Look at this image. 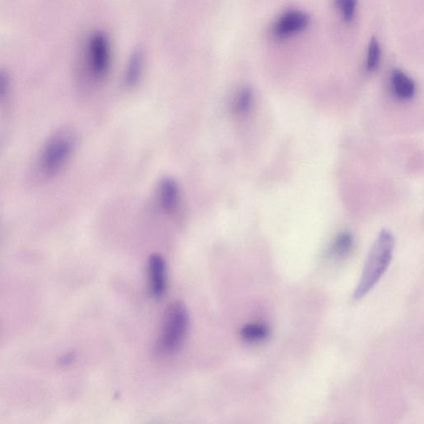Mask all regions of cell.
Here are the masks:
<instances>
[{
  "mask_svg": "<svg viewBox=\"0 0 424 424\" xmlns=\"http://www.w3.org/2000/svg\"><path fill=\"white\" fill-rule=\"evenodd\" d=\"M76 145L73 131L61 129L51 135L42 146L35 166L38 181L44 182L59 175L69 163Z\"/></svg>",
  "mask_w": 424,
  "mask_h": 424,
  "instance_id": "cell-1",
  "label": "cell"
},
{
  "mask_svg": "<svg viewBox=\"0 0 424 424\" xmlns=\"http://www.w3.org/2000/svg\"><path fill=\"white\" fill-rule=\"evenodd\" d=\"M396 240L391 232L383 230L373 244L364 264L360 283L354 292L355 301L362 299L383 276L391 262Z\"/></svg>",
  "mask_w": 424,
  "mask_h": 424,
  "instance_id": "cell-2",
  "label": "cell"
},
{
  "mask_svg": "<svg viewBox=\"0 0 424 424\" xmlns=\"http://www.w3.org/2000/svg\"><path fill=\"white\" fill-rule=\"evenodd\" d=\"M188 326L189 315L185 305L182 302H175L168 306L159 342L161 353L170 354L179 349Z\"/></svg>",
  "mask_w": 424,
  "mask_h": 424,
  "instance_id": "cell-3",
  "label": "cell"
},
{
  "mask_svg": "<svg viewBox=\"0 0 424 424\" xmlns=\"http://www.w3.org/2000/svg\"><path fill=\"white\" fill-rule=\"evenodd\" d=\"M87 53L91 74L96 78H103L107 75L112 62V51L107 36L101 32L93 33L87 42Z\"/></svg>",
  "mask_w": 424,
  "mask_h": 424,
  "instance_id": "cell-4",
  "label": "cell"
},
{
  "mask_svg": "<svg viewBox=\"0 0 424 424\" xmlns=\"http://www.w3.org/2000/svg\"><path fill=\"white\" fill-rule=\"evenodd\" d=\"M309 21V16L303 11H288L275 22L273 35L279 39L298 35L308 28Z\"/></svg>",
  "mask_w": 424,
  "mask_h": 424,
  "instance_id": "cell-5",
  "label": "cell"
},
{
  "mask_svg": "<svg viewBox=\"0 0 424 424\" xmlns=\"http://www.w3.org/2000/svg\"><path fill=\"white\" fill-rule=\"evenodd\" d=\"M167 267L164 258L158 254H152L148 260V274L150 290L155 299L164 294L167 287Z\"/></svg>",
  "mask_w": 424,
  "mask_h": 424,
  "instance_id": "cell-6",
  "label": "cell"
},
{
  "mask_svg": "<svg viewBox=\"0 0 424 424\" xmlns=\"http://www.w3.org/2000/svg\"><path fill=\"white\" fill-rule=\"evenodd\" d=\"M159 198L164 211H175L179 204V188L177 182L170 177L164 178L159 186Z\"/></svg>",
  "mask_w": 424,
  "mask_h": 424,
  "instance_id": "cell-7",
  "label": "cell"
},
{
  "mask_svg": "<svg viewBox=\"0 0 424 424\" xmlns=\"http://www.w3.org/2000/svg\"><path fill=\"white\" fill-rule=\"evenodd\" d=\"M391 86L394 95L400 100L412 99L416 91L414 80L401 70L397 69L392 72Z\"/></svg>",
  "mask_w": 424,
  "mask_h": 424,
  "instance_id": "cell-8",
  "label": "cell"
},
{
  "mask_svg": "<svg viewBox=\"0 0 424 424\" xmlns=\"http://www.w3.org/2000/svg\"><path fill=\"white\" fill-rule=\"evenodd\" d=\"M143 66V53L141 48L134 50L131 54L125 74V83L127 87H134L141 78Z\"/></svg>",
  "mask_w": 424,
  "mask_h": 424,
  "instance_id": "cell-9",
  "label": "cell"
},
{
  "mask_svg": "<svg viewBox=\"0 0 424 424\" xmlns=\"http://www.w3.org/2000/svg\"><path fill=\"white\" fill-rule=\"evenodd\" d=\"M354 245L353 236L350 232L339 234L330 245L328 256L333 260H340L351 252Z\"/></svg>",
  "mask_w": 424,
  "mask_h": 424,
  "instance_id": "cell-10",
  "label": "cell"
},
{
  "mask_svg": "<svg viewBox=\"0 0 424 424\" xmlns=\"http://www.w3.org/2000/svg\"><path fill=\"white\" fill-rule=\"evenodd\" d=\"M270 336V330L260 324H249L240 330V337L248 343L265 342Z\"/></svg>",
  "mask_w": 424,
  "mask_h": 424,
  "instance_id": "cell-11",
  "label": "cell"
},
{
  "mask_svg": "<svg viewBox=\"0 0 424 424\" xmlns=\"http://www.w3.org/2000/svg\"><path fill=\"white\" fill-rule=\"evenodd\" d=\"M253 103V92L251 89L244 87L236 95L234 101V109L237 114H247L251 108Z\"/></svg>",
  "mask_w": 424,
  "mask_h": 424,
  "instance_id": "cell-12",
  "label": "cell"
},
{
  "mask_svg": "<svg viewBox=\"0 0 424 424\" xmlns=\"http://www.w3.org/2000/svg\"><path fill=\"white\" fill-rule=\"evenodd\" d=\"M381 59V48L380 42L375 37H372L369 42L366 58V69L374 71L380 66Z\"/></svg>",
  "mask_w": 424,
  "mask_h": 424,
  "instance_id": "cell-13",
  "label": "cell"
},
{
  "mask_svg": "<svg viewBox=\"0 0 424 424\" xmlns=\"http://www.w3.org/2000/svg\"><path fill=\"white\" fill-rule=\"evenodd\" d=\"M358 0H335V4L340 11L346 22H351L355 15Z\"/></svg>",
  "mask_w": 424,
  "mask_h": 424,
  "instance_id": "cell-14",
  "label": "cell"
},
{
  "mask_svg": "<svg viewBox=\"0 0 424 424\" xmlns=\"http://www.w3.org/2000/svg\"><path fill=\"white\" fill-rule=\"evenodd\" d=\"M8 90V79L4 72L0 71V101L6 98Z\"/></svg>",
  "mask_w": 424,
  "mask_h": 424,
  "instance_id": "cell-15",
  "label": "cell"
}]
</instances>
